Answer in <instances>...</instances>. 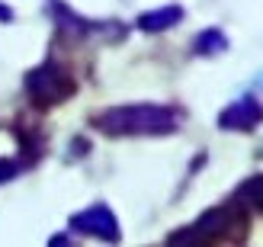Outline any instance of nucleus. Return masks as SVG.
<instances>
[{
	"label": "nucleus",
	"mask_w": 263,
	"mask_h": 247,
	"mask_svg": "<svg viewBox=\"0 0 263 247\" xmlns=\"http://www.w3.org/2000/svg\"><path fill=\"white\" fill-rule=\"evenodd\" d=\"M90 125L103 135H167L177 128V116L167 106H112L106 112H97Z\"/></svg>",
	"instance_id": "obj_1"
},
{
	"label": "nucleus",
	"mask_w": 263,
	"mask_h": 247,
	"mask_svg": "<svg viewBox=\"0 0 263 247\" xmlns=\"http://www.w3.org/2000/svg\"><path fill=\"white\" fill-rule=\"evenodd\" d=\"M74 77L61 68V64L48 61V64H39L35 71L26 74V93L32 97V103L39 109H48V106H58L68 97H74Z\"/></svg>",
	"instance_id": "obj_2"
},
{
	"label": "nucleus",
	"mask_w": 263,
	"mask_h": 247,
	"mask_svg": "<svg viewBox=\"0 0 263 247\" xmlns=\"http://www.w3.org/2000/svg\"><path fill=\"white\" fill-rule=\"evenodd\" d=\"M244 228V218L231 209V205H218V209L212 212H205L199 222L193 225V235L196 241H215V238H228V231H238Z\"/></svg>",
	"instance_id": "obj_3"
},
{
	"label": "nucleus",
	"mask_w": 263,
	"mask_h": 247,
	"mask_svg": "<svg viewBox=\"0 0 263 247\" xmlns=\"http://www.w3.org/2000/svg\"><path fill=\"white\" fill-rule=\"evenodd\" d=\"M71 228L81 231V235H97L103 241H116L119 238V222L106 205H90L87 212H77L71 218Z\"/></svg>",
	"instance_id": "obj_4"
},
{
	"label": "nucleus",
	"mask_w": 263,
	"mask_h": 247,
	"mask_svg": "<svg viewBox=\"0 0 263 247\" xmlns=\"http://www.w3.org/2000/svg\"><path fill=\"white\" fill-rule=\"evenodd\" d=\"M263 119V109L257 100H241V103H231V106L221 112V128H231V132H247Z\"/></svg>",
	"instance_id": "obj_5"
},
{
	"label": "nucleus",
	"mask_w": 263,
	"mask_h": 247,
	"mask_svg": "<svg viewBox=\"0 0 263 247\" xmlns=\"http://www.w3.org/2000/svg\"><path fill=\"white\" fill-rule=\"evenodd\" d=\"M183 20V10L180 7H164V10H154V13H144V16L138 20V26L144 32H164L170 29L174 23Z\"/></svg>",
	"instance_id": "obj_6"
},
{
	"label": "nucleus",
	"mask_w": 263,
	"mask_h": 247,
	"mask_svg": "<svg viewBox=\"0 0 263 247\" xmlns=\"http://www.w3.org/2000/svg\"><path fill=\"white\" fill-rule=\"evenodd\" d=\"M196 48H199L202 55H215V51L225 48V35H221V32H205V35H199Z\"/></svg>",
	"instance_id": "obj_7"
},
{
	"label": "nucleus",
	"mask_w": 263,
	"mask_h": 247,
	"mask_svg": "<svg viewBox=\"0 0 263 247\" xmlns=\"http://www.w3.org/2000/svg\"><path fill=\"white\" fill-rule=\"evenodd\" d=\"M13 174H16V164H13V161H0V183H7Z\"/></svg>",
	"instance_id": "obj_8"
},
{
	"label": "nucleus",
	"mask_w": 263,
	"mask_h": 247,
	"mask_svg": "<svg viewBox=\"0 0 263 247\" xmlns=\"http://www.w3.org/2000/svg\"><path fill=\"white\" fill-rule=\"evenodd\" d=\"M10 16H13V13H10L7 7H0V20H10Z\"/></svg>",
	"instance_id": "obj_9"
}]
</instances>
